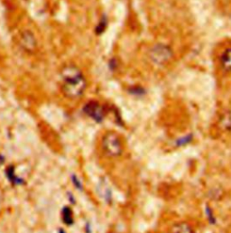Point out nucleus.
<instances>
[{
	"label": "nucleus",
	"instance_id": "nucleus-9",
	"mask_svg": "<svg viewBox=\"0 0 231 233\" xmlns=\"http://www.w3.org/2000/svg\"><path fill=\"white\" fill-rule=\"evenodd\" d=\"M62 217H63V222L65 224L70 225L73 223V217H72V211L70 208L64 207L62 210Z\"/></svg>",
	"mask_w": 231,
	"mask_h": 233
},
{
	"label": "nucleus",
	"instance_id": "nucleus-1",
	"mask_svg": "<svg viewBox=\"0 0 231 233\" xmlns=\"http://www.w3.org/2000/svg\"><path fill=\"white\" fill-rule=\"evenodd\" d=\"M61 90L70 99L79 98L84 93L87 87L82 71L75 65H67L60 70Z\"/></svg>",
	"mask_w": 231,
	"mask_h": 233
},
{
	"label": "nucleus",
	"instance_id": "nucleus-3",
	"mask_svg": "<svg viewBox=\"0 0 231 233\" xmlns=\"http://www.w3.org/2000/svg\"><path fill=\"white\" fill-rule=\"evenodd\" d=\"M173 56L171 49L166 44L156 43L149 51V58L156 65H164L168 63Z\"/></svg>",
	"mask_w": 231,
	"mask_h": 233
},
{
	"label": "nucleus",
	"instance_id": "nucleus-11",
	"mask_svg": "<svg viewBox=\"0 0 231 233\" xmlns=\"http://www.w3.org/2000/svg\"><path fill=\"white\" fill-rule=\"evenodd\" d=\"M71 180H72V182H73V184L75 185L76 188L79 189V190H82V184H81L80 181L78 179V177L75 174L71 175Z\"/></svg>",
	"mask_w": 231,
	"mask_h": 233
},
{
	"label": "nucleus",
	"instance_id": "nucleus-4",
	"mask_svg": "<svg viewBox=\"0 0 231 233\" xmlns=\"http://www.w3.org/2000/svg\"><path fill=\"white\" fill-rule=\"evenodd\" d=\"M83 111L85 112L86 115L94 119L96 122H102L107 114L106 109L102 105L94 100H91L86 104Z\"/></svg>",
	"mask_w": 231,
	"mask_h": 233
},
{
	"label": "nucleus",
	"instance_id": "nucleus-6",
	"mask_svg": "<svg viewBox=\"0 0 231 233\" xmlns=\"http://www.w3.org/2000/svg\"><path fill=\"white\" fill-rule=\"evenodd\" d=\"M170 233H195V231L188 222L180 221L171 227Z\"/></svg>",
	"mask_w": 231,
	"mask_h": 233
},
{
	"label": "nucleus",
	"instance_id": "nucleus-7",
	"mask_svg": "<svg viewBox=\"0 0 231 233\" xmlns=\"http://www.w3.org/2000/svg\"><path fill=\"white\" fill-rule=\"evenodd\" d=\"M220 65L226 71H231V47L227 48L220 55Z\"/></svg>",
	"mask_w": 231,
	"mask_h": 233
},
{
	"label": "nucleus",
	"instance_id": "nucleus-12",
	"mask_svg": "<svg viewBox=\"0 0 231 233\" xmlns=\"http://www.w3.org/2000/svg\"><path fill=\"white\" fill-rule=\"evenodd\" d=\"M60 233H65V231H63L62 230H60Z\"/></svg>",
	"mask_w": 231,
	"mask_h": 233
},
{
	"label": "nucleus",
	"instance_id": "nucleus-13",
	"mask_svg": "<svg viewBox=\"0 0 231 233\" xmlns=\"http://www.w3.org/2000/svg\"><path fill=\"white\" fill-rule=\"evenodd\" d=\"M112 233H118V232H112Z\"/></svg>",
	"mask_w": 231,
	"mask_h": 233
},
{
	"label": "nucleus",
	"instance_id": "nucleus-2",
	"mask_svg": "<svg viewBox=\"0 0 231 233\" xmlns=\"http://www.w3.org/2000/svg\"><path fill=\"white\" fill-rule=\"evenodd\" d=\"M101 147L105 155L110 158H118L123 154L124 145L119 135L116 132H108L104 135Z\"/></svg>",
	"mask_w": 231,
	"mask_h": 233
},
{
	"label": "nucleus",
	"instance_id": "nucleus-5",
	"mask_svg": "<svg viewBox=\"0 0 231 233\" xmlns=\"http://www.w3.org/2000/svg\"><path fill=\"white\" fill-rule=\"evenodd\" d=\"M21 44L27 51H34L36 46V40L34 35L29 31L24 32L21 35Z\"/></svg>",
	"mask_w": 231,
	"mask_h": 233
},
{
	"label": "nucleus",
	"instance_id": "nucleus-8",
	"mask_svg": "<svg viewBox=\"0 0 231 233\" xmlns=\"http://www.w3.org/2000/svg\"><path fill=\"white\" fill-rule=\"evenodd\" d=\"M220 128L224 130L231 129V114L230 113H225L222 116V118L219 120Z\"/></svg>",
	"mask_w": 231,
	"mask_h": 233
},
{
	"label": "nucleus",
	"instance_id": "nucleus-10",
	"mask_svg": "<svg viewBox=\"0 0 231 233\" xmlns=\"http://www.w3.org/2000/svg\"><path fill=\"white\" fill-rule=\"evenodd\" d=\"M7 175L8 177V179L10 181H14V179L16 178V175H15V170H14V167L13 166H9L7 170Z\"/></svg>",
	"mask_w": 231,
	"mask_h": 233
}]
</instances>
